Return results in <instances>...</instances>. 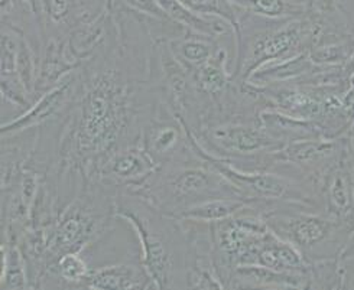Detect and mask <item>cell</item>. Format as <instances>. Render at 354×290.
Masks as SVG:
<instances>
[{"mask_svg":"<svg viewBox=\"0 0 354 290\" xmlns=\"http://www.w3.org/2000/svg\"><path fill=\"white\" fill-rule=\"evenodd\" d=\"M78 67L80 64L68 52L66 41L46 39L38 66L35 100L48 90L55 87L64 77Z\"/></svg>","mask_w":354,"mask_h":290,"instance_id":"cell-12","label":"cell"},{"mask_svg":"<svg viewBox=\"0 0 354 290\" xmlns=\"http://www.w3.org/2000/svg\"><path fill=\"white\" fill-rule=\"evenodd\" d=\"M180 2L196 13L226 21L233 29V35L239 30L240 10L230 0H180Z\"/></svg>","mask_w":354,"mask_h":290,"instance_id":"cell-20","label":"cell"},{"mask_svg":"<svg viewBox=\"0 0 354 290\" xmlns=\"http://www.w3.org/2000/svg\"><path fill=\"white\" fill-rule=\"evenodd\" d=\"M140 143L158 168L201 160L192 146L189 130L165 103L159 106L156 115L143 127Z\"/></svg>","mask_w":354,"mask_h":290,"instance_id":"cell-5","label":"cell"},{"mask_svg":"<svg viewBox=\"0 0 354 290\" xmlns=\"http://www.w3.org/2000/svg\"><path fill=\"white\" fill-rule=\"evenodd\" d=\"M256 264L277 271L299 273V275L305 276L310 275V263L304 259L302 254L292 244L278 237L272 230L265 238L259 254H257Z\"/></svg>","mask_w":354,"mask_h":290,"instance_id":"cell-14","label":"cell"},{"mask_svg":"<svg viewBox=\"0 0 354 290\" xmlns=\"http://www.w3.org/2000/svg\"><path fill=\"white\" fill-rule=\"evenodd\" d=\"M248 205L246 201L237 200V198H220V200H212L205 201L203 204H198L196 206L188 208L178 218L184 220H194V221H203L213 224L221 220L230 218L240 213L241 209Z\"/></svg>","mask_w":354,"mask_h":290,"instance_id":"cell-18","label":"cell"},{"mask_svg":"<svg viewBox=\"0 0 354 290\" xmlns=\"http://www.w3.org/2000/svg\"><path fill=\"white\" fill-rule=\"evenodd\" d=\"M119 2L127 9L145 16H149V18L158 21H171L156 0H119Z\"/></svg>","mask_w":354,"mask_h":290,"instance_id":"cell-22","label":"cell"},{"mask_svg":"<svg viewBox=\"0 0 354 290\" xmlns=\"http://www.w3.org/2000/svg\"><path fill=\"white\" fill-rule=\"evenodd\" d=\"M299 5L307 16H337L340 14V8L337 0H294Z\"/></svg>","mask_w":354,"mask_h":290,"instance_id":"cell-21","label":"cell"},{"mask_svg":"<svg viewBox=\"0 0 354 290\" xmlns=\"http://www.w3.org/2000/svg\"><path fill=\"white\" fill-rule=\"evenodd\" d=\"M268 227L292 244L308 263L340 257L354 233V214L331 217L299 202H252Z\"/></svg>","mask_w":354,"mask_h":290,"instance_id":"cell-2","label":"cell"},{"mask_svg":"<svg viewBox=\"0 0 354 290\" xmlns=\"http://www.w3.org/2000/svg\"><path fill=\"white\" fill-rule=\"evenodd\" d=\"M25 35L19 29L2 22V78H0V91H2L3 104H9L22 115L32 104L34 97L28 91L19 75V54ZM18 115V116H19Z\"/></svg>","mask_w":354,"mask_h":290,"instance_id":"cell-9","label":"cell"},{"mask_svg":"<svg viewBox=\"0 0 354 290\" xmlns=\"http://www.w3.org/2000/svg\"><path fill=\"white\" fill-rule=\"evenodd\" d=\"M109 0H37L44 38L66 41L70 34L102 16Z\"/></svg>","mask_w":354,"mask_h":290,"instance_id":"cell-7","label":"cell"},{"mask_svg":"<svg viewBox=\"0 0 354 290\" xmlns=\"http://www.w3.org/2000/svg\"><path fill=\"white\" fill-rule=\"evenodd\" d=\"M116 217L133 229L140 263L156 289H188V240L178 218L160 213L133 193H119Z\"/></svg>","mask_w":354,"mask_h":290,"instance_id":"cell-1","label":"cell"},{"mask_svg":"<svg viewBox=\"0 0 354 290\" xmlns=\"http://www.w3.org/2000/svg\"><path fill=\"white\" fill-rule=\"evenodd\" d=\"M227 64L229 54L226 48L220 46V50L212 59H208L204 66L189 72L196 90L210 103V107L229 91L234 81L232 70L227 68Z\"/></svg>","mask_w":354,"mask_h":290,"instance_id":"cell-13","label":"cell"},{"mask_svg":"<svg viewBox=\"0 0 354 290\" xmlns=\"http://www.w3.org/2000/svg\"><path fill=\"white\" fill-rule=\"evenodd\" d=\"M156 2L172 22L183 26L188 32H192V34L220 39L229 30L233 32L232 26L226 21L196 13L181 3L180 0H156Z\"/></svg>","mask_w":354,"mask_h":290,"instance_id":"cell-15","label":"cell"},{"mask_svg":"<svg viewBox=\"0 0 354 290\" xmlns=\"http://www.w3.org/2000/svg\"><path fill=\"white\" fill-rule=\"evenodd\" d=\"M138 195L160 213L178 218L188 208L220 198L241 200L236 189L204 160L158 168Z\"/></svg>","mask_w":354,"mask_h":290,"instance_id":"cell-3","label":"cell"},{"mask_svg":"<svg viewBox=\"0 0 354 290\" xmlns=\"http://www.w3.org/2000/svg\"><path fill=\"white\" fill-rule=\"evenodd\" d=\"M168 46L176 61L191 72L212 59L221 45H218V39L216 38L185 32L184 35L168 41Z\"/></svg>","mask_w":354,"mask_h":290,"instance_id":"cell-16","label":"cell"},{"mask_svg":"<svg viewBox=\"0 0 354 290\" xmlns=\"http://www.w3.org/2000/svg\"><path fill=\"white\" fill-rule=\"evenodd\" d=\"M0 286L3 290L29 289L26 264L18 244L2 243V275Z\"/></svg>","mask_w":354,"mask_h":290,"instance_id":"cell-19","label":"cell"},{"mask_svg":"<svg viewBox=\"0 0 354 290\" xmlns=\"http://www.w3.org/2000/svg\"><path fill=\"white\" fill-rule=\"evenodd\" d=\"M80 91V75L78 70H74L68 75L64 77L61 81L48 90L45 94L34 102L26 111L22 115L15 116L8 122H2V128L0 133L13 135L29 128H35L42 126L44 123L54 120L66 113L74 106Z\"/></svg>","mask_w":354,"mask_h":290,"instance_id":"cell-8","label":"cell"},{"mask_svg":"<svg viewBox=\"0 0 354 290\" xmlns=\"http://www.w3.org/2000/svg\"><path fill=\"white\" fill-rule=\"evenodd\" d=\"M158 169L142 143H133L111 153L91 180H97L118 193H135Z\"/></svg>","mask_w":354,"mask_h":290,"instance_id":"cell-6","label":"cell"},{"mask_svg":"<svg viewBox=\"0 0 354 290\" xmlns=\"http://www.w3.org/2000/svg\"><path fill=\"white\" fill-rule=\"evenodd\" d=\"M227 289H310V279L299 273L277 271L263 266H239L227 279Z\"/></svg>","mask_w":354,"mask_h":290,"instance_id":"cell-10","label":"cell"},{"mask_svg":"<svg viewBox=\"0 0 354 290\" xmlns=\"http://www.w3.org/2000/svg\"><path fill=\"white\" fill-rule=\"evenodd\" d=\"M212 233L216 271L226 289L230 273L236 267L256 264L270 229L265 218L248 204L236 215L213 222Z\"/></svg>","mask_w":354,"mask_h":290,"instance_id":"cell-4","label":"cell"},{"mask_svg":"<svg viewBox=\"0 0 354 290\" xmlns=\"http://www.w3.org/2000/svg\"><path fill=\"white\" fill-rule=\"evenodd\" d=\"M353 211H354V182H353Z\"/></svg>","mask_w":354,"mask_h":290,"instance_id":"cell-23","label":"cell"},{"mask_svg":"<svg viewBox=\"0 0 354 290\" xmlns=\"http://www.w3.org/2000/svg\"><path fill=\"white\" fill-rule=\"evenodd\" d=\"M240 10L270 21L304 18L305 10L294 0H230Z\"/></svg>","mask_w":354,"mask_h":290,"instance_id":"cell-17","label":"cell"},{"mask_svg":"<svg viewBox=\"0 0 354 290\" xmlns=\"http://www.w3.org/2000/svg\"><path fill=\"white\" fill-rule=\"evenodd\" d=\"M84 289H156L140 263L123 262L90 267Z\"/></svg>","mask_w":354,"mask_h":290,"instance_id":"cell-11","label":"cell"}]
</instances>
